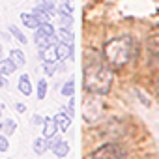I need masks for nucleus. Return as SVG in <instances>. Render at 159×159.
<instances>
[{
    "instance_id": "nucleus-20",
    "label": "nucleus",
    "mask_w": 159,
    "mask_h": 159,
    "mask_svg": "<svg viewBox=\"0 0 159 159\" xmlns=\"http://www.w3.org/2000/svg\"><path fill=\"white\" fill-rule=\"evenodd\" d=\"M10 32H11V36H13L19 43H23V45L26 43V36H25V34H23V32H21L15 25H10Z\"/></svg>"
},
{
    "instance_id": "nucleus-15",
    "label": "nucleus",
    "mask_w": 159,
    "mask_h": 159,
    "mask_svg": "<svg viewBox=\"0 0 159 159\" xmlns=\"http://www.w3.org/2000/svg\"><path fill=\"white\" fill-rule=\"evenodd\" d=\"M52 152H54V155H56V157H66V155H67V152H69V144H67L66 140H60V142L52 148Z\"/></svg>"
},
{
    "instance_id": "nucleus-29",
    "label": "nucleus",
    "mask_w": 159,
    "mask_h": 159,
    "mask_svg": "<svg viewBox=\"0 0 159 159\" xmlns=\"http://www.w3.org/2000/svg\"><path fill=\"white\" fill-rule=\"evenodd\" d=\"M15 109H17V112H25V111H26V105H25V103H17Z\"/></svg>"
},
{
    "instance_id": "nucleus-11",
    "label": "nucleus",
    "mask_w": 159,
    "mask_h": 159,
    "mask_svg": "<svg viewBox=\"0 0 159 159\" xmlns=\"http://www.w3.org/2000/svg\"><path fill=\"white\" fill-rule=\"evenodd\" d=\"M15 69H17V64L11 58H2L0 60V71H2L4 75H11Z\"/></svg>"
},
{
    "instance_id": "nucleus-12",
    "label": "nucleus",
    "mask_w": 159,
    "mask_h": 159,
    "mask_svg": "<svg viewBox=\"0 0 159 159\" xmlns=\"http://www.w3.org/2000/svg\"><path fill=\"white\" fill-rule=\"evenodd\" d=\"M148 51H150L152 58H159V34H155L148 39Z\"/></svg>"
},
{
    "instance_id": "nucleus-10",
    "label": "nucleus",
    "mask_w": 159,
    "mask_h": 159,
    "mask_svg": "<svg viewBox=\"0 0 159 159\" xmlns=\"http://www.w3.org/2000/svg\"><path fill=\"white\" fill-rule=\"evenodd\" d=\"M32 148H34V152H36L38 155H41V153H45V152L49 150V142H47V137H38V139L34 140V144H32Z\"/></svg>"
},
{
    "instance_id": "nucleus-19",
    "label": "nucleus",
    "mask_w": 159,
    "mask_h": 159,
    "mask_svg": "<svg viewBox=\"0 0 159 159\" xmlns=\"http://www.w3.org/2000/svg\"><path fill=\"white\" fill-rule=\"evenodd\" d=\"M75 94V81L73 79H69V81L62 86V96H66V98H71Z\"/></svg>"
},
{
    "instance_id": "nucleus-17",
    "label": "nucleus",
    "mask_w": 159,
    "mask_h": 159,
    "mask_svg": "<svg viewBox=\"0 0 159 159\" xmlns=\"http://www.w3.org/2000/svg\"><path fill=\"white\" fill-rule=\"evenodd\" d=\"M58 21H60V26H66V28H71V25H73V17H71V13L58 11Z\"/></svg>"
},
{
    "instance_id": "nucleus-21",
    "label": "nucleus",
    "mask_w": 159,
    "mask_h": 159,
    "mask_svg": "<svg viewBox=\"0 0 159 159\" xmlns=\"http://www.w3.org/2000/svg\"><path fill=\"white\" fill-rule=\"evenodd\" d=\"M47 96V81L45 79H39V83H38V99H45Z\"/></svg>"
},
{
    "instance_id": "nucleus-4",
    "label": "nucleus",
    "mask_w": 159,
    "mask_h": 159,
    "mask_svg": "<svg viewBox=\"0 0 159 159\" xmlns=\"http://www.w3.org/2000/svg\"><path fill=\"white\" fill-rule=\"evenodd\" d=\"M73 54V43H66V41H58L56 45H54V58L58 60V62H62V60H66V58H69Z\"/></svg>"
},
{
    "instance_id": "nucleus-31",
    "label": "nucleus",
    "mask_w": 159,
    "mask_h": 159,
    "mask_svg": "<svg viewBox=\"0 0 159 159\" xmlns=\"http://www.w3.org/2000/svg\"><path fill=\"white\" fill-rule=\"evenodd\" d=\"M0 54H2V45H0Z\"/></svg>"
},
{
    "instance_id": "nucleus-14",
    "label": "nucleus",
    "mask_w": 159,
    "mask_h": 159,
    "mask_svg": "<svg viewBox=\"0 0 159 159\" xmlns=\"http://www.w3.org/2000/svg\"><path fill=\"white\" fill-rule=\"evenodd\" d=\"M10 58L17 64V67H21V66H25V64H26L25 52H23V51H19V49H11V51H10Z\"/></svg>"
},
{
    "instance_id": "nucleus-22",
    "label": "nucleus",
    "mask_w": 159,
    "mask_h": 159,
    "mask_svg": "<svg viewBox=\"0 0 159 159\" xmlns=\"http://www.w3.org/2000/svg\"><path fill=\"white\" fill-rule=\"evenodd\" d=\"M43 69H45L47 77H52L54 71H56V62H52V60H45V62H43Z\"/></svg>"
},
{
    "instance_id": "nucleus-9",
    "label": "nucleus",
    "mask_w": 159,
    "mask_h": 159,
    "mask_svg": "<svg viewBox=\"0 0 159 159\" xmlns=\"http://www.w3.org/2000/svg\"><path fill=\"white\" fill-rule=\"evenodd\" d=\"M32 13L38 17V21H39V23H51V17H52V13H49V11H47V10L41 6V4H39L38 8H34V10H32Z\"/></svg>"
},
{
    "instance_id": "nucleus-8",
    "label": "nucleus",
    "mask_w": 159,
    "mask_h": 159,
    "mask_svg": "<svg viewBox=\"0 0 159 159\" xmlns=\"http://www.w3.org/2000/svg\"><path fill=\"white\" fill-rule=\"evenodd\" d=\"M54 122H56V125H58L60 131H66V129L71 125V118H69L66 112H58V114H54Z\"/></svg>"
},
{
    "instance_id": "nucleus-16",
    "label": "nucleus",
    "mask_w": 159,
    "mask_h": 159,
    "mask_svg": "<svg viewBox=\"0 0 159 159\" xmlns=\"http://www.w3.org/2000/svg\"><path fill=\"white\" fill-rule=\"evenodd\" d=\"M58 39L60 41H66V43H73V32L69 30V28H66V26H60V30H58Z\"/></svg>"
},
{
    "instance_id": "nucleus-27",
    "label": "nucleus",
    "mask_w": 159,
    "mask_h": 159,
    "mask_svg": "<svg viewBox=\"0 0 159 159\" xmlns=\"http://www.w3.org/2000/svg\"><path fill=\"white\" fill-rule=\"evenodd\" d=\"M135 92H137V96H139V99H140V103H144L146 107H150V105H152V101H150V98H146V96H142V94H140L139 90H135Z\"/></svg>"
},
{
    "instance_id": "nucleus-24",
    "label": "nucleus",
    "mask_w": 159,
    "mask_h": 159,
    "mask_svg": "<svg viewBox=\"0 0 159 159\" xmlns=\"http://www.w3.org/2000/svg\"><path fill=\"white\" fill-rule=\"evenodd\" d=\"M73 107H75V101H73V96H71V98H69V105L64 107V112H66L71 120H73V116H75V109H73Z\"/></svg>"
},
{
    "instance_id": "nucleus-1",
    "label": "nucleus",
    "mask_w": 159,
    "mask_h": 159,
    "mask_svg": "<svg viewBox=\"0 0 159 159\" xmlns=\"http://www.w3.org/2000/svg\"><path fill=\"white\" fill-rule=\"evenodd\" d=\"M135 52H137V47L131 36L114 38L107 41V45L103 47V56L111 69H122L124 66H127L135 58Z\"/></svg>"
},
{
    "instance_id": "nucleus-13",
    "label": "nucleus",
    "mask_w": 159,
    "mask_h": 159,
    "mask_svg": "<svg viewBox=\"0 0 159 159\" xmlns=\"http://www.w3.org/2000/svg\"><path fill=\"white\" fill-rule=\"evenodd\" d=\"M0 129L4 131L6 137H10V135L15 133V129H17V122H15V120H4V122H0Z\"/></svg>"
},
{
    "instance_id": "nucleus-18",
    "label": "nucleus",
    "mask_w": 159,
    "mask_h": 159,
    "mask_svg": "<svg viewBox=\"0 0 159 159\" xmlns=\"http://www.w3.org/2000/svg\"><path fill=\"white\" fill-rule=\"evenodd\" d=\"M36 32H39V34H43V36H52V34H56V32H54V26H52L51 23H41V25L36 28Z\"/></svg>"
},
{
    "instance_id": "nucleus-23",
    "label": "nucleus",
    "mask_w": 159,
    "mask_h": 159,
    "mask_svg": "<svg viewBox=\"0 0 159 159\" xmlns=\"http://www.w3.org/2000/svg\"><path fill=\"white\" fill-rule=\"evenodd\" d=\"M41 6H43L49 13L54 15V11H56V0H41Z\"/></svg>"
},
{
    "instance_id": "nucleus-5",
    "label": "nucleus",
    "mask_w": 159,
    "mask_h": 159,
    "mask_svg": "<svg viewBox=\"0 0 159 159\" xmlns=\"http://www.w3.org/2000/svg\"><path fill=\"white\" fill-rule=\"evenodd\" d=\"M56 131H58V125H56V122H54V118H45L43 120V137H52V135H56Z\"/></svg>"
},
{
    "instance_id": "nucleus-25",
    "label": "nucleus",
    "mask_w": 159,
    "mask_h": 159,
    "mask_svg": "<svg viewBox=\"0 0 159 159\" xmlns=\"http://www.w3.org/2000/svg\"><path fill=\"white\" fill-rule=\"evenodd\" d=\"M8 148H10L8 137L6 135H0V152H8Z\"/></svg>"
},
{
    "instance_id": "nucleus-7",
    "label": "nucleus",
    "mask_w": 159,
    "mask_h": 159,
    "mask_svg": "<svg viewBox=\"0 0 159 159\" xmlns=\"http://www.w3.org/2000/svg\"><path fill=\"white\" fill-rule=\"evenodd\" d=\"M21 21H23V25H25L26 28H32V30H36V28L41 25L34 13H21Z\"/></svg>"
},
{
    "instance_id": "nucleus-6",
    "label": "nucleus",
    "mask_w": 159,
    "mask_h": 159,
    "mask_svg": "<svg viewBox=\"0 0 159 159\" xmlns=\"http://www.w3.org/2000/svg\"><path fill=\"white\" fill-rule=\"evenodd\" d=\"M17 86H19V92H21L23 96H30V94H32V84H30L28 75H21V77H19Z\"/></svg>"
},
{
    "instance_id": "nucleus-32",
    "label": "nucleus",
    "mask_w": 159,
    "mask_h": 159,
    "mask_svg": "<svg viewBox=\"0 0 159 159\" xmlns=\"http://www.w3.org/2000/svg\"><path fill=\"white\" fill-rule=\"evenodd\" d=\"M157 88H159V79H157Z\"/></svg>"
},
{
    "instance_id": "nucleus-3",
    "label": "nucleus",
    "mask_w": 159,
    "mask_h": 159,
    "mask_svg": "<svg viewBox=\"0 0 159 159\" xmlns=\"http://www.w3.org/2000/svg\"><path fill=\"white\" fill-rule=\"evenodd\" d=\"M125 155H127V152L122 144L107 142V144L99 146L98 150H94L88 159H125Z\"/></svg>"
},
{
    "instance_id": "nucleus-28",
    "label": "nucleus",
    "mask_w": 159,
    "mask_h": 159,
    "mask_svg": "<svg viewBox=\"0 0 159 159\" xmlns=\"http://www.w3.org/2000/svg\"><path fill=\"white\" fill-rule=\"evenodd\" d=\"M43 120H45V118L39 116V114H34V116H32V124H34V125H43Z\"/></svg>"
},
{
    "instance_id": "nucleus-33",
    "label": "nucleus",
    "mask_w": 159,
    "mask_h": 159,
    "mask_svg": "<svg viewBox=\"0 0 159 159\" xmlns=\"http://www.w3.org/2000/svg\"><path fill=\"white\" fill-rule=\"evenodd\" d=\"M0 114H2V107H0Z\"/></svg>"
},
{
    "instance_id": "nucleus-26",
    "label": "nucleus",
    "mask_w": 159,
    "mask_h": 159,
    "mask_svg": "<svg viewBox=\"0 0 159 159\" xmlns=\"http://www.w3.org/2000/svg\"><path fill=\"white\" fill-rule=\"evenodd\" d=\"M60 140H62V139H60L58 135H52V137H49V139H47V142H49V150H52V148H54V146H56Z\"/></svg>"
},
{
    "instance_id": "nucleus-30",
    "label": "nucleus",
    "mask_w": 159,
    "mask_h": 159,
    "mask_svg": "<svg viewBox=\"0 0 159 159\" xmlns=\"http://www.w3.org/2000/svg\"><path fill=\"white\" fill-rule=\"evenodd\" d=\"M62 2H69V4H71V2H73V0H62Z\"/></svg>"
},
{
    "instance_id": "nucleus-2",
    "label": "nucleus",
    "mask_w": 159,
    "mask_h": 159,
    "mask_svg": "<svg viewBox=\"0 0 159 159\" xmlns=\"http://www.w3.org/2000/svg\"><path fill=\"white\" fill-rule=\"evenodd\" d=\"M112 86V69L99 60H90L84 66V88L90 94L105 96Z\"/></svg>"
}]
</instances>
